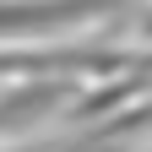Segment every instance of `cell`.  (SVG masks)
Masks as SVG:
<instances>
[{"label":"cell","instance_id":"1","mask_svg":"<svg viewBox=\"0 0 152 152\" xmlns=\"http://www.w3.org/2000/svg\"><path fill=\"white\" fill-rule=\"evenodd\" d=\"M103 0H22V6H0V38L11 33H54L76 22V16H92Z\"/></svg>","mask_w":152,"mask_h":152},{"label":"cell","instance_id":"2","mask_svg":"<svg viewBox=\"0 0 152 152\" xmlns=\"http://www.w3.org/2000/svg\"><path fill=\"white\" fill-rule=\"evenodd\" d=\"M54 98H60L54 87H44V92H16L11 103H0V130H11V125H27L33 114H44Z\"/></svg>","mask_w":152,"mask_h":152}]
</instances>
